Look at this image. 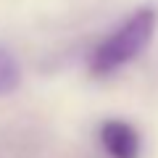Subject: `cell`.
Returning a JSON list of instances; mask_svg holds the SVG:
<instances>
[{"label":"cell","mask_w":158,"mask_h":158,"mask_svg":"<svg viewBox=\"0 0 158 158\" xmlns=\"http://www.w3.org/2000/svg\"><path fill=\"white\" fill-rule=\"evenodd\" d=\"M158 27V13L156 8H140L127 19L116 32H111L100 45L95 48L90 58V69L98 77L118 71L121 66L132 63L148 45Z\"/></svg>","instance_id":"obj_1"},{"label":"cell","mask_w":158,"mask_h":158,"mask_svg":"<svg viewBox=\"0 0 158 158\" xmlns=\"http://www.w3.org/2000/svg\"><path fill=\"white\" fill-rule=\"evenodd\" d=\"M100 142L111 158H137L140 156V135L132 124L111 118L100 127Z\"/></svg>","instance_id":"obj_2"},{"label":"cell","mask_w":158,"mask_h":158,"mask_svg":"<svg viewBox=\"0 0 158 158\" xmlns=\"http://www.w3.org/2000/svg\"><path fill=\"white\" fill-rule=\"evenodd\" d=\"M21 82V69H19V61L13 58V53L8 48L0 45V95H8L13 92Z\"/></svg>","instance_id":"obj_3"}]
</instances>
